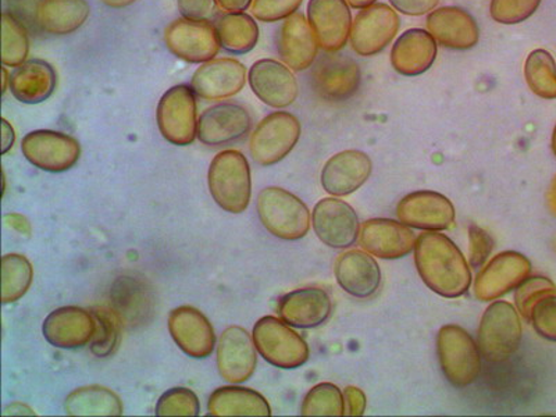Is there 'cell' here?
<instances>
[{"mask_svg": "<svg viewBox=\"0 0 556 417\" xmlns=\"http://www.w3.org/2000/svg\"><path fill=\"white\" fill-rule=\"evenodd\" d=\"M70 416H122L124 406L116 392L103 386H87L70 392L64 401Z\"/></svg>", "mask_w": 556, "mask_h": 417, "instance_id": "cell-33", "label": "cell"}, {"mask_svg": "<svg viewBox=\"0 0 556 417\" xmlns=\"http://www.w3.org/2000/svg\"><path fill=\"white\" fill-rule=\"evenodd\" d=\"M3 415H35V412L29 406L23 405L22 402H16V404L8 406Z\"/></svg>", "mask_w": 556, "mask_h": 417, "instance_id": "cell-52", "label": "cell"}, {"mask_svg": "<svg viewBox=\"0 0 556 417\" xmlns=\"http://www.w3.org/2000/svg\"><path fill=\"white\" fill-rule=\"evenodd\" d=\"M218 7L228 13L247 12L252 7L253 0H217Z\"/></svg>", "mask_w": 556, "mask_h": 417, "instance_id": "cell-51", "label": "cell"}, {"mask_svg": "<svg viewBox=\"0 0 556 417\" xmlns=\"http://www.w3.org/2000/svg\"><path fill=\"white\" fill-rule=\"evenodd\" d=\"M470 266L480 269L494 250L493 238L479 226L469 227Z\"/></svg>", "mask_w": 556, "mask_h": 417, "instance_id": "cell-45", "label": "cell"}, {"mask_svg": "<svg viewBox=\"0 0 556 417\" xmlns=\"http://www.w3.org/2000/svg\"><path fill=\"white\" fill-rule=\"evenodd\" d=\"M306 12L320 49L327 53L342 51L354 23L346 0H309Z\"/></svg>", "mask_w": 556, "mask_h": 417, "instance_id": "cell-22", "label": "cell"}, {"mask_svg": "<svg viewBox=\"0 0 556 417\" xmlns=\"http://www.w3.org/2000/svg\"><path fill=\"white\" fill-rule=\"evenodd\" d=\"M437 355L445 379L456 389L473 384L481 371V352L468 331L456 325L441 327Z\"/></svg>", "mask_w": 556, "mask_h": 417, "instance_id": "cell-6", "label": "cell"}, {"mask_svg": "<svg viewBox=\"0 0 556 417\" xmlns=\"http://www.w3.org/2000/svg\"><path fill=\"white\" fill-rule=\"evenodd\" d=\"M334 276L339 286L357 300H367L379 291L381 269L369 252L352 250L336 261Z\"/></svg>", "mask_w": 556, "mask_h": 417, "instance_id": "cell-28", "label": "cell"}, {"mask_svg": "<svg viewBox=\"0 0 556 417\" xmlns=\"http://www.w3.org/2000/svg\"><path fill=\"white\" fill-rule=\"evenodd\" d=\"M543 0H491L490 14L495 23L515 26L538 12Z\"/></svg>", "mask_w": 556, "mask_h": 417, "instance_id": "cell-41", "label": "cell"}, {"mask_svg": "<svg viewBox=\"0 0 556 417\" xmlns=\"http://www.w3.org/2000/svg\"><path fill=\"white\" fill-rule=\"evenodd\" d=\"M525 78L534 96L545 101L556 99V62L545 49H535L526 59Z\"/></svg>", "mask_w": 556, "mask_h": 417, "instance_id": "cell-35", "label": "cell"}, {"mask_svg": "<svg viewBox=\"0 0 556 417\" xmlns=\"http://www.w3.org/2000/svg\"><path fill=\"white\" fill-rule=\"evenodd\" d=\"M89 14L91 8L87 0H39L33 12L35 26L56 37L78 31Z\"/></svg>", "mask_w": 556, "mask_h": 417, "instance_id": "cell-30", "label": "cell"}, {"mask_svg": "<svg viewBox=\"0 0 556 417\" xmlns=\"http://www.w3.org/2000/svg\"><path fill=\"white\" fill-rule=\"evenodd\" d=\"M554 247H555V251H556V237H555V241H554Z\"/></svg>", "mask_w": 556, "mask_h": 417, "instance_id": "cell-58", "label": "cell"}, {"mask_svg": "<svg viewBox=\"0 0 556 417\" xmlns=\"http://www.w3.org/2000/svg\"><path fill=\"white\" fill-rule=\"evenodd\" d=\"M215 27L222 48L228 53H250L260 42V26L245 12L223 14L217 18Z\"/></svg>", "mask_w": 556, "mask_h": 417, "instance_id": "cell-34", "label": "cell"}, {"mask_svg": "<svg viewBox=\"0 0 556 417\" xmlns=\"http://www.w3.org/2000/svg\"><path fill=\"white\" fill-rule=\"evenodd\" d=\"M29 37L26 26L16 14H2V63L7 67H18L27 62Z\"/></svg>", "mask_w": 556, "mask_h": 417, "instance_id": "cell-37", "label": "cell"}, {"mask_svg": "<svg viewBox=\"0 0 556 417\" xmlns=\"http://www.w3.org/2000/svg\"><path fill=\"white\" fill-rule=\"evenodd\" d=\"M345 396V415L348 416H362L365 414L367 406V399L365 392L357 387H346L344 391Z\"/></svg>", "mask_w": 556, "mask_h": 417, "instance_id": "cell-48", "label": "cell"}, {"mask_svg": "<svg viewBox=\"0 0 556 417\" xmlns=\"http://www.w3.org/2000/svg\"><path fill=\"white\" fill-rule=\"evenodd\" d=\"M168 332L184 354L205 359L216 348V332L211 320L193 306H178L167 320Z\"/></svg>", "mask_w": 556, "mask_h": 417, "instance_id": "cell-20", "label": "cell"}, {"mask_svg": "<svg viewBox=\"0 0 556 417\" xmlns=\"http://www.w3.org/2000/svg\"><path fill=\"white\" fill-rule=\"evenodd\" d=\"M22 152L39 170L64 173L77 165L81 157V146L68 134L37 130L23 138Z\"/></svg>", "mask_w": 556, "mask_h": 417, "instance_id": "cell-12", "label": "cell"}, {"mask_svg": "<svg viewBox=\"0 0 556 417\" xmlns=\"http://www.w3.org/2000/svg\"><path fill=\"white\" fill-rule=\"evenodd\" d=\"M58 86V74L52 64L31 59L10 74V92L18 102L38 104L48 101Z\"/></svg>", "mask_w": 556, "mask_h": 417, "instance_id": "cell-31", "label": "cell"}, {"mask_svg": "<svg viewBox=\"0 0 556 417\" xmlns=\"http://www.w3.org/2000/svg\"><path fill=\"white\" fill-rule=\"evenodd\" d=\"M257 354L250 332L240 326L227 327L217 344L218 375L230 384H242L255 374Z\"/></svg>", "mask_w": 556, "mask_h": 417, "instance_id": "cell-18", "label": "cell"}, {"mask_svg": "<svg viewBox=\"0 0 556 417\" xmlns=\"http://www.w3.org/2000/svg\"><path fill=\"white\" fill-rule=\"evenodd\" d=\"M311 86L327 102H344L356 96L362 83L359 63L346 54L325 53L311 70Z\"/></svg>", "mask_w": 556, "mask_h": 417, "instance_id": "cell-9", "label": "cell"}, {"mask_svg": "<svg viewBox=\"0 0 556 417\" xmlns=\"http://www.w3.org/2000/svg\"><path fill=\"white\" fill-rule=\"evenodd\" d=\"M530 323L540 337L556 342V295L544 298L534 306Z\"/></svg>", "mask_w": 556, "mask_h": 417, "instance_id": "cell-44", "label": "cell"}, {"mask_svg": "<svg viewBox=\"0 0 556 417\" xmlns=\"http://www.w3.org/2000/svg\"><path fill=\"white\" fill-rule=\"evenodd\" d=\"M252 123L250 112L242 104L218 103L201 114L197 138L206 147L230 146L251 132Z\"/></svg>", "mask_w": 556, "mask_h": 417, "instance_id": "cell-19", "label": "cell"}, {"mask_svg": "<svg viewBox=\"0 0 556 417\" xmlns=\"http://www.w3.org/2000/svg\"><path fill=\"white\" fill-rule=\"evenodd\" d=\"M556 286L548 277L533 276L521 281L515 290V304L519 315L530 321L531 312L544 298L555 295Z\"/></svg>", "mask_w": 556, "mask_h": 417, "instance_id": "cell-39", "label": "cell"}, {"mask_svg": "<svg viewBox=\"0 0 556 417\" xmlns=\"http://www.w3.org/2000/svg\"><path fill=\"white\" fill-rule=\"evenodd\" d=\"M437 54L439 47L433 35L424 28H410L392 47L391 64L401 76L417 77L433 67Z\"/></svg>", "mask_w": 556, "mask_h": 417, "instance_id": "cell-29", "label": "cell"}, {"mask_svg": "<svg viewBox=\"0 0 556 417\" xmlns=\"http://www.w3.org/2000/svg\"><path fill=\"white\" fill-rule=\"evenodd\" d=\"M523 327L518 309L506 301L493 302L481 317L478 345L485 361L500 364L518 352Z\"/></svg>", "mask_w": 556, "mask_h": 417, "instance_id": "cell-4", "label": "cell"}, {"mask_svg": "<svg viewBox=\"0 0 556 417\" xmlns=\"http://www.w3.org/2000/svg\"><path fill=\"white\" fill-rule=\"evenodd\" d=\"M547 206L549 208L551 215L556 217V174L555 177L553 178V181H551V186L548 188Z\"/></svg>", "mask_w": 556, "mask_h": 417, "instance_id": "cell-53", "label": "cell"}, {"mask_svg": "<svg viewBox=\"0 0 556 417\" xmlns=\"http://www.w3.org/2000/svg\"><path fill=\"white\" fill-rule=\"evenodd\" d=\"M391 7L405 16L420 17L439 7L440 0H390Z\"/></svg>", "mask_w": 556, "mask_h": 417, "instance_id": "cell-47", "label": "cell"}, {"mask_svg": "<svg viewBox=\"0 0 556 417\" xmlns=\"http://www.w3.org/2000/svg\"><path fill=\"white\" fill-rule=\"evenodd\" d=\"M98 331L96 313L79 306H63L43 320L45 340L59 350H78L91 344Z\"/></svg>", "mask_w": 556, "mask_h": 417, "instance_id": "cell-15", "label": "cell"}, {"mask_svg": "<svg viewBox=\"0 0 556 417\" xmlns=\"http://www.w3.org/2000/svg\"><path fill=\"white\" fill-rule=\"evenodd\" d=\"M531 273V263L519 252L506 251L494 256L479 271L475 295L479 301L493 302L516 290Z\"/></svg>", "mask_w": 556, "mask_h": 417, "instance_id": "cell-14", "label": "cell"}, {"mask_svg": "<svg viewBox=\"0 0 556 417\" xmlns=\"http://www.w3.org/2000/svg\"><path fill=\"white\" fill-rule=\"evenodd\" d=\"M163 38L174 56L193 64L213 61L222 49L215 24L212 22L177 18L168 24Z\"/></svg>", "mask_w": 556, "mask_h": 417, "instance_id": "cell-10", "label": "cell"}, {"mask_svg": "<svg viewBox=\"0 0 556 417\" xmlns=\"http://www.w3.org/2000/svg\"><path fill=\"white\" fill-rule=\"evenodd\" d=\"M252 339L260 355L278 369H298L309 361L311 350L304 337L275 316H265L253 326Z\"/></svg>", "mask_w": 556, "mask_h": 417, "instance_id": "cell-5", "label": "cell"}, {"mask_svg": "<svg viewBox=\"0 0 556 417\" xmlns=\"http://www.w3.org/2000/svg\"><path fill=\"white\" fill-rule=\"evenodd\" d=\"M248 83L261 102L273 109H286L300 96L294 73L275 59H261L248 72Z\"/></svg>", "mask_w": 556, "mask_h": 417, "instance_id": "cell-16", "label": "cell"}, {"mask_svg": "<svg viewBox=\"0 0 556 417\" xmlns=\"http://www.w3.org/2000/svg\"><path fill=\"white\" fill-rule=\"evenodd\" d=\"M16 142V131L7 118L2 121V155H7Z\"/></svg>", "mask_w": 556, "mask_h": 417, "instance_id": "cell-50", "label": "cell"}, {"mask_svg": "<svg viewBox=\"0 0 556 417\" xmlns=\"http://www.w3.org/2000/svg\"><path fill=\"white\" fill-rule=\"evenodd\" d=\"M332 312L331 298L321 288H300L278 300L280 319L295 329H315L329 320Z\"/></svg>", "mask_w": 556, "mask_h": 417, "instance_id": "cell-27", "label": "cell"}, {"mask_svg": "<svg viewBox=\"0 0 556 417\" xmlns=\"http://www.w3.org/2000/svg\"><path fill=\"white\" fill-rule=\"evenodd\" d=\"M4 223H7V226L10 228H13L14 231H17L18 235L31 236L33 228L27 217L17 215V213H8V215H4Z\"/></svg>", "mask_w": 556, "mask_h": 417, "instance_id": "cell-49", "label": "cell"}, {"mask_svg": "<svg viewBox=\"0 0 556 417\" xmlns=\"http://www.w3.org/2000/svg\"><path fill=\"white\" fill-rule=\"evenodd\" d=\"M374 163L367 153L348 149L331 156L320 174L321 187L331 197H346L369 180Z\"/></svg>", "mask_w": 556, "mask_h": 417, "instance_id": "cell-24", "label": "cell"}, {"mask_svg": "<svg viewBox=\"0 0 556 417\" xmlns=\"http://www.w3.org/2000/svg\"><path fill=\"white\" fill-rule=\"evenodd\" d=\"M207 412L211 416H271L269 402L261 392L238 384L213 391Z\"/></svg>", "mask_w": 556, "mask_h": 417, "instance_id": "cell-32", "label": "cell"}, {"mask_svg": "<svg viewBox=\"0 0 556 417\" xmlns=\"http://www.w3.org/2000/svg\"><path fill=\"white\" fill-rule=\"evenodd\" d=\"M256 208L262 226L280 240H302L311 230L309 208L301 198L285 188L267 187L262 190Z\"/></svg>", "mask_w": 556, "mask_h": 417, "instance_id": "cell-3", "label": "cell"}, {"mask_svg": "<svg viewBox=\"0 0 556 417\" xmlns=\"http://www.w3.org/2000/svg\"><path fill=\"white\" fill-rule=\"evenodd\" d=\"M208 192L223 211L241 215L250 206L252 178L250 162L236 149L217 153L208 166Z\"/></svg>", "mask_w": 556, "mask_h": 417, "instance_id": "cell-2", "label": "cell"}, {"mask_svg": "<svg viewBox=\"0 0 556 417\" xmlns=\"http://www.w3.org/2000/svg\"><path fill=\"white\" fill-rule=\"evenodd\" d=\"M352 9L364 10L366 8L374 7L377 0H346Z\"/></svg>", "mask_w": 556, "mask_h": 417, "instance_id": "cell-55", "label": "cell"}, {"mask_svg": "<svg viewBox=\"0 0 556 417\" xmlns=\"http://www.w3.org/2000/svg\"><path fill=\"white\" fill-rule=\"evenodd\" d=\"M2 74H3V77H2V93L4 96V93H7V91L9 89V86H10V74L8 72L7 66H4L2 68Z\"/></svg>", "mask_w": 556, "mask_h": 417, "instance_id": "cell-56", "label": "cell"}, {"mask_svg": "<svg viewBox=\"0 0 556 417\" xmlns=\"http://www.w3.org/2000/svg\"><path fill=\"white\" fill-rule=\"evenodd\" d=\"M345 396L331 382H320L307 392L302 401V416H344Z\"/></svg>", "mask_w": 556, "mask_h": 417, "instance_id": "cell-38", "label": "cell"}, {"mask_svg": "<svg viewBox=\"0 0 556 417\" xmlns=\"http://www.w3.org/2000/svg\"><path fill=\"white\" fill-rule=\"evenodd\" d=\"M34 267L22 253H8L2 257V302L14 304L31 288Z\"/></svg>", "mask_w": 556, "mask_h": 417, "instance_id": "cell-36", "label": "cell"}, {"mask_svg": "<svg viewBox=\"0 0 556 417\" xmlns=\"http://www.w3.org/2000/svg\"><path fill=\"white\" fill-rule=\"evenodd\" d=\"M315 235L325 245L346 250L359 237L361 223L355 208L337 197L323 198L312 212Z\"/></svg>", "mask_w": 556, "mask_h": 417, "instance_id": "cell-13", "label": "cell"}, {"mask_svg": "<svg viewBox=\"0 0 556 417\" xmlns=\"http://www.w3.org/2000/svg\"><path fill=\"white\" fill-rule=\"evenodd\" d=\"M304 0H253L252 16L262 23H277L298 12Z\"/></svg>", "mask_w": 556, "mask_h": 417, "instance_id": "cell-43", "label": "cell"}, {"mask_svg": "<svg viewBox=\"0 0 556 417\" xmlns=\"http://www.w3.org/2000/svg\"><path fill=\"white\" fill-rule=\"evenodd\" d=\"M178 12L184 18L212 22L218 13L217 0H177Z\"/></svg>", "mask_w": 556, "mask_h": 417, "instance_id": "cell-46", "label": "cell"}, {"mask_svg": "<svg viewBox=\"0 0 556 417\" xmlns=\"http://www.w3.org/2000/svg\"><path fill=\"white\" fill-rule=\"evenodd\" d=\"M551 148H553L554 155L556 157V124L553 131V139H551Z\"/></svg>", "mask_w": 556, "mask_h": 417, "instance_id": "cell-57", "label": "cell"}, {"mask_svg": "<svg viewBox=\"0 0 556 417\" xmlns=\"http://www.w3.org/2000/svg\"><path fill=\"white\" fill-rule=\"evenodd\" d=\"M198 103L191 86L167 89L157 103L156 122L162 137L172 146L188 147L198 136Z\"/></svg>", "mask_w": 556, "mask_h": 417, "instance_id": "cell-8", "label": "cell"}, {"mask_svg": "<svg viewBox=\"0 0 556 417\" xmlns=\"http://www.w3.org/2000/svg\"><path fill=\"white\" fill-rule=\"evenodd\" d=\"M401 18L394 8L386 3L361 10L351 29V47L362 58H371L384 51L400 31Z\"/></svg>", "mask_w": 556, "mask_h": 417, "instance_id": "cell-11", "label": "cell"}, {"mask_svg": "<svg viewBox=\"0 0 556 417\" xmlns=\"http://www.w3.org/2000/svg\"><path fill=\"white\" fill-rule=\"evenodd\" d=\"M248 70L231 58L202 63L193 73L190 86L203 101H226L245 88Z\"/></svg>", "mask_w": 556, "mask_h": 417, "instance_id": "cell-17", "label": "cell"}, {"mask_svg": "<svg viewBox=\"0 0 556 417\" xmlns=\"http://www.w3.org/2000/svg\"><path fill=\"white\" fill-rule=\"evenodd\" d=\"M301 122L290 112L267 114L250 138L253 161L263 167H270L286 159L300 141Z\"/></svg>", "mask_w": 556, "mask_h": 417, "instance_id": "cell-7", "label": "cell"}, {"mask_svg": "<svg viewBox=\"0 0 556 417\" xmlns=\"http://www.w3.org/2000/svg\"><path fill=\"white\" fill-rule=\"evenodd\" d=\"M396 216L404 225L424 231L448 230L455 223V206L435 191H416L402 198Z\"/></svg>", "mask_w": 556, "mask_h": 417, "instance_id": "cell-21", "label": "cell"}, {"mask_svg": "<svg viewBox=\"0 0 556 417\" xmlns=\"http://www.w3.org/2000/svg\"><path fill=\"white\" fill-rule=\"evenodd\" d=\"M319 48L316 35L302 13L292 14L278 28V56L292 72H305L311 68L316 62Z\"/></svg>", "mask_w": 556, "mask_h": 417, "instance_id": "cell-26", "label": "cell"}, {"mask_svg": "<svg viewBox=\"0 0 556 417\" xmlns=\"http://www.w3.org/2000/svg\"><path fill=\"white\" fill-rule=\"evenodd\" d=\"M416 237L409 226L391 218H370L362 225L359 245L384 261L401 260L415 250Z\"/></svg>", "mask_w": 556, "mask_h": 417, "instance_id": "cell-23", "label": "cell"}, {"mask_svg": "<svg viewBox=\"0 0 556 417\" xmlns=\"http://www.w3.org/2000/svg\"><path fill=\"white\" fill-rule=\"evenodd\" d=\"M98 331L91 342V351L99 357L113 354L118 342V320L112 312L99 311L96 313Z\"/></svg>", "mask_w": 556, "mask_h": 417, "instance_id": "cell-42", "label": "cell"}, {"mask_svg": "<svg viewBox=\"0 0 556 417\" xmlns=\"http://www.w3.org/2000/svg\"><path fill=\"white\" fill-rule=\"evenodd\" d=\"M427 31L437 43L452 51H469L480 41V28L475 17L459 7H444L433 10L427 16Z\"/></svg>", "mask_w": 556, "mask_h": 417, "instance_id": "cell-25", "label": "cell"}, {"mask_svg": "<svg viewBox=\"0 0 556 417\" xmlns=\"http://www.w3.org/2000/svg\"><path fill=\"white\" fill-rule=\"evenodd\" d=\"M104 7L111 9H123L127 7H131L132 3H136L137 0H101Z\"/></svg>", "mask_w": 556, "mask_h": 417, "instance_id": "cell-54", "label": "cell"}, {"mask_svg": "<svg viewBox=\"0 0 556 417\" xmlns=\"http://www.w3.org/2000/svg\"><path fill=\"white\" fill-rule=\"evenodd\" d=\"M415 265L425 285L444 298H459L469 291L471 270L464 253L451 238L425 231L416 238Z\"/></svg>", "mask_w": 556, "mask_h": 417, "instance_id": "cell-1", "label": "cell"}, {"mask_svg": "<svg viewBox=\"0 0 556 417\" xmlns=\"http://www.w3.org/2000/svg\"><path fill=\"white\" fill-rule=\"evenodd\" d=\"M156 416H198L201 402L195 392L186 387H174L159 399Z\"/></svg>", "mask_w": 556, "mask_h": 417, "instance_id": "cell-40", "label": "cell"}]
</instances>
